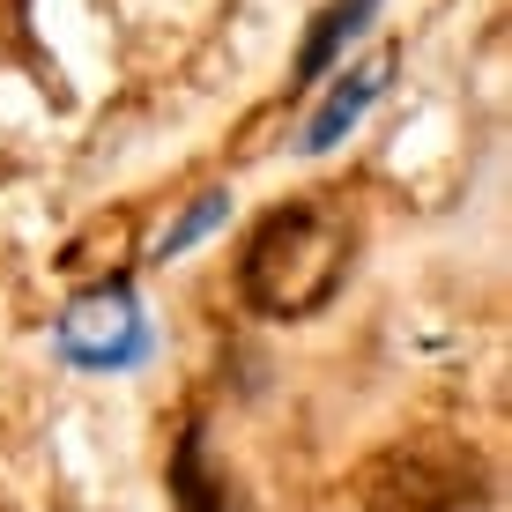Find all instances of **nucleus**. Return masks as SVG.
Listing matches in <instances>:
<instances>
[{"instance_id": "39448f33", "label": "nucleus", "mask_w": 512, "mask_h": 512, "mask_svg": "<svg viewBox=\"0 0 512 512\" xmlns=\"http://www.w3.org/2000/svg\"><path fill=\"white\" fill-rule=\"evenodd\" d=\"M372 8H379V0H334V8L320 15V30L305 38V52H297V82H312V75H320V67L334 60V45H342V38H357Z\"/></svg>"}, {"instance_id": "7ed1b4c3", "label": "nucleus", "mask_w": 512, "mask_h": 512, "mask_svg": "<svg viewBox=\"0 0 512 512\" xmlns=\"http://www.w3.org/2000/svg\"><path fill=\"white\" fill-rule=\"evenodd\" d=\"M171 498H179V512H245L238 483H223V475L208 468V431L201 423H186L179 453H171Z\"/></svg>"}, {"instance_id": "f257e3e1", "label": "nucleus", "mask_w": 512, "mask_h": 512, "mask_svg": "<svg viewBox=\"0 0 512 512\" xmlns=\"http://www.w3.org/2000/svg\"><path fill=\"white\" fill-rule=\"evenodd\" d=\"M349 253H357V231L334 208L290 201L275 216H260V231L245 238L238 290L268 320H305V312L334 305V290L349 282Z\"/></svg>"}, {"instance_id": "20e7f679", "label": "nucleus", "mask_w": 512, "mask_h": 512, "mask_svg": "<svg viewBox=\"0 0 512 512\" xmlns=\"http://www.w3.org/2000/svg\"><path fill=\"white\" fill-rule=\"evenodd\" d=\"M372 97H379V75H349L342 90H334V97L320 104V112H312V127H305V149H312V156H320V149H334V141H342L349 127H357V112H364Z\"/></svg>"}, {"instance_id": "423d86ee", "label": "nucleus", "mask_w": 512, "mask_h": 512, "mask_svg": "<svg viewBox=\"0 0 512 512\" xmlns=\"http://www.w3.org/2000/svg\"><path fill=\"white\" fill-rule=\"evenodd\" d=\"M223 208H231V193H201V201H193V216H186V223H171V238H164V260H171V253H186V245L201 238L208 223L223 216Z\"/></svg>"}, {"instance_id": "f03ea898", "label": "nucleus", "mask_w": 512, "mask_h": 512, "mask_svg": "<svg viewBox=\"0 0 512 512\" xmlns=\"http://www.w3.org/2000/svg\"><path fill=\"white\" fill-rule=\"evenodd\" d=\"M364 505L372 512H475L483 475L453 446H394L364 475Z\"/></svg>"}]
</instances>
